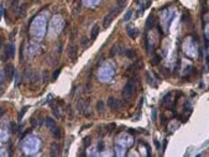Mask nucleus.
Wrapping results in <instances>:
<instances>
[{"instance_id": "1", "label": "nucleus", "mask_w": 209, "mask_h": 157, "mask_svg": "<svg viewBox=\"0 0 209 157\" xmlns=\"http://www.w3.org/2000/svg\"><path fill=\"white\" fill-rule=\"evenodd\" d=\"M45 31H46V17L43 15H38L31 25V35L40 40L45 35Z\"/></svg>"}, {"instance_id": "2", "label": "nucleus", "mask_w": 209, "mask_h": 157, "mask_svg": "<svg viewBox=\"0 0 209 157\" xmlns=\"http://www.w3.org/2000/svg\"><path fill=\"white\" fill-rule=\"evenodd\" d=\"M38 147H40V141H38V139L36 136H28L27 139L22 142V149L28 155L36 152L38 150Z\"/></svg>"}, {"instance_id": "3", "label": "nucleus", "mask_w": 209, "mask_h": 157, "mask_svg": "<svg viewBox=\"0 0 209 157\" xmlns=\"http://www.w3.org/2000/svg\"><path fill=\"white\" fill-rule=\"evenodd\" d=\"M63 26V19L62 16L59 15H55L51 20V24H49V31H48V36L49 37H55L59 34V31L62 30Z\"/></svg>"}, {"instance_id": "4", "label": "nucleus", "mask_w": 209, "mask_h": 157, "mask_svg": "<svg viewBox=\"0 0 209 157\" xmlns=\"http://www.w3.org/2000/svg\"><path fill=\"white\" fill-rule=\"evenodd\" d=\"M134 93H135V84H134L133 80H127L125 83L124 89H123V98L125 100L130 99L134 95Z\"/></svg>"}, {"instance_id": "5", "label": "nucleus", "mask_w": 209, "mask_h": 157, "mask_svg": "<svg viewBox=\"0 0 209 157\" xmlns=\"http://www.w3.org/2000/svg\"><path fill=\"white\" fill-rule=\"evenodd\" d=\"M183 48L186 51V53L188 55L189 57H197V47L194 46V43H192L191 38H187L183 42Z\"/></svg>"}, {"instance_id": "6", "label": "nucleus", "mask_w": 209, "mask_h": 157, "mask_svg": "<svg viewBox=\"0 0 209 157\" xmlns=\"http://www.w3.org/2000/svg\"><path fill=\"white\" fill-rule=\"evenodd\" d=\"M172 17H173V11L172 10H163V13H162V25H163L165 32L168 31V27H170Z\"/></svg>"}, {"instance_id": "7", "label": "nucleus", "mask_w": 209, "mask_h": 157, "mask_svg": "<svg viewBox=\"0 0 209 157\" xmlns=\"http://www.w3.org/2000/svg\"><path fill=\"white\" fill-rule=\"evenodd\" d=\"M119 9H120V7H119ZM119 9H114V10H112L108 15H105L104 20H103V26H104L105 29L109 27V25L112 24V21L114 20V17L119 14Z\"/></svg>"}, {"instance_id": "8", "label": "nucleus", "mask_w": 209, "mask_h": 157, "mask_svg": "<svg viewBox=\"0 0 209 157\" xmlns=\"http://www.w3.org/2000/svg\"><path fill=\"white\" fill-rule=\"evenodd\" d=\"M67 56L69 58L72 62H76L77 61V46L76 45H73V43H71L68 45V47H67Z\"/></svg>"}, {"instance_id": "9", "label": "nucleus", "mask_w": 209, "mask_h": 157, "mask_svg": "<svg viewBox=\"0 0 209 157\" xmlns=\"http://www.w3.org/2000/svg\"><path fill=\"white\" fill-rule=\"evenodd\" d=\"M108 107L110 108L112 110H119V109H120V104H119V101L115 99V98L110 97V98L108 99Z\"/></svg>"}, {"instance_id": "10", "label": "nucleus", "mask_w": 209, "mask_h": 157, "mask_svg": "<svg viewBox=\"0 0 209 157\" xmlns=\"http://www.w3.org/2000/svg\"><path fill=\"white\" fill-rule=\"evenodd\" d=\"M126 34H127V36H129L130 38L135 40V38L139 36V31H137V29H136V27H133V26H127V29H126Z\"/></svg>"}, {"instance_id": "11", "label": "nucleus", "mask_w": 209, "mask_h": 157, "mask_svg": "<svg viewBox=\"0 0 209 157\" xmlns=\"http://www.w3.org/2000/svg\"><path fill=\"white\" fill-rule=\"evenodd\" d=\"M14 72H15V69H14V67H13L11 64H7L6 67H5V71H4V73H5V76L7 77V79H9V80H11V79H13Z\"/></svg>"}, {"instance_id": "12", "label": "nucleus", "mask_w": 209, "mask_h": 157, "mask_svg": "<svg viewBox=\"0 0 209 157\" xmlns=\"http://www.w3.org/2000/svg\"><path fill=\"white\" fill-rule=\"evenodd\" d=\"M49 153H51V156H58L59 155V145L57 142H52L51 145V151H49Z\"/></svg>"}, {"instance_id": "13", "label": "nucleus", "mask_w": 209, "mask_h": 157, "mask_svg": "<svg viewBox=\"0 0 209 157\" xmlns=\"http://www.w3.org/2000/svg\"><path fill=\"white\" fill-rule=\"evenodd\" d=\"M43 122H45V126L48 129V130H51V131H52L53 129L56 128V124H55V121H53V120H52L51 118H46Z\"/></svg>"}, {"instance_id": "14", "label": "nucleus", "mask_w": 209, "mask_h": 157, "mask_svg": "<svg viewBox=\"0 0 209 157\" xmlns=\"http://www.w3.org/2000/svg\"><path fill=\"white\" fill-rule=\"evenodd\" d=\"M153 15H150L148 17H147V20H146V24H145V26H146V30H150V29H152V26L155 25V21H153Z\"/></svg>"}, {"instance_id": "15", "label": "nucleus", "mask_w": 209, "mask_h": 157, "mask_svg": "<svg viewBox=\"0 0 209 157\" xmlns=\"http://www.w3.org/2000/svg\"><path fill=\"white\" fill-rule=\"evenodd\" d=\"M99 35V26L98 25H94L92 27V40H95Z\"/></svg>"}, {"instance_id": "16", "label": "nucleus", "mask_w": 209, "mask_h": 157, "mask_svg": "<svg viewBox=\"0 0 209 157\" xmlns=\"http://www.w3.org/2000/svg\"><path fill=\"white\" fill-rule=\"evenodd\" d=\"M52 135H53V137L55 139H61V136H62V132H61V129L59 128H55L53 130H52Z\"/></svg>"}, {"instance_id": "17", "label": "nucleus", "mask_w": 209, "mask_h": 157, "mask_svg": "<svg viewBox=\"0 0 209 157\" xmlns=\"http://www.w3.org/2000/svg\"><path fill=\"white\" fill-rule=\"evenodd\" d=\"M104 109H105L104 101H103V100H98V101H97V110L99 111V113H103V111H104Z\"/></svg>"}, {"instance_id": "18", "label": "nucleus", "mask_w": 209, "mask_h": 157, "mask_svg": "<svg viewBox=\"0 0 209 157\" xmlns=\"http://www.w3.org/2000/svg\"><path fill=\"white\" fill-rule=\"evenodd\" d=\"M119 48H120V46H119V45L113 46L112 50H110V57H114V56H116V55H119V53H120V52H119Z\"/></svg>"}, {"instance_id": "19", "label": "nucleus", "mask_w": 209, "mask_h": 157, "mask_svg": "<svg viewBox=\"0 0 209 157\" xmlns=\"http://www.w3.org/2000/svg\"><path fill=\"white\" fill-rule=\"evenodd\" d=\"M84 103H85V100L83 99L78 100V103H77V110L78 111H83L84 110Z\"/></svg>"}, {"instance_id": "20", "label": "nucleus", "mask_w": 209, "mask_h": 157, "mask_svg": "<svg viewBox=\"0 0 209 157\" xmlns=\"http://www.w3.org/2000/svg\"><path fill=\"white\" fill-rule=\"evenodd\" d=\"M14 51H15L14 46L13 45H9L7 46V57H10V58L14 57Z\"/></svg>"}, {"instance_id": "21", "label": "nucleus", "mask_w": 209, "mask_h": 157, "mask_svg": "<svg viewBox=\"0 0 209 157\" xmlns=\"http://www.w3.org/2000/svg\"><path fill=\"white\" fill-rule=\"evenodd\" d=\"M146 82H147V84H150L151 87H157V84H155L152 82V78H151V76H150L148 72H146Z\"/></svg>"}, {"instance_id": "22", "label": "nucleus", "mask_w": 209, "mask_h": 157, "mask_svg": "<svg viewBox=\"0 0 209 157\" xmlns=\"http://www.w3.org/2000/svg\"><path fill=\"white\" fill-rule=\"evenodd\" d=\"M125 56L129 58H135L136 53H135V51H133V50H127V51H125Z\"/></svg>"}, {"instance_id": "23", "label": "nucleus", "mask_w": 209, "mask_h": 157, "mask_svg": "<svg viewBox=\"0 0 209 157\" xmlns=\"http://www.w3.org/2000/svg\"><path fill=\"white\" fill-rule=\"evenodd\" d=\"M131 16H133V10L130 9L129 11H126V14H125V16H124V21L125 22H127L130 19H131Z\"/></svg>"}, {"instance_id": "24", "label": "nucleus", "mask_w": 209, "mask_h": 157, "mask_svg": "<svg viewBox=\"0 0 209 157\" xmlns=\"http://www.w3.org/2000/svg\"><path fill=\"white\" fill-rule=\"evenodd\" d=\"M183 22L184 24H189L191 22V16L187 11H184V14H183Z\"/></svg>"}, {"instance_id": "25", "label": "nucleus", "mask_w": 209, "mask_h": 157, "mask_svg": "<svg viewBox=\"0 0 209 157\" xmlns=\"http://www.w3.org/2000/svg\"><path fill=\"white\" fill-rule=\"evenodd\" d=\"M59 73H61V68H58V69H56V71L53 72V74H52V78H51V80L53 82V80H56L57 77L59 76Z\"/></svg>"}, {"instance_id": "26", "label": "nucleus", "mask_w": 209, "mask_h": 157, "mask_svg": "<svg viewBox=\"0 0 209 157\" xmlns=\"http://www.w3.org/2000/svg\"><path fill=\"white\" fill-rule=\"evenodd\" d=\"M160 59H161V58L156 55V56H153V57L151 58V63H152V64H158V63H160Z\"/></svg>"}, {"instance_id": "27", "label": "nucleus", "mask_w": 209, "mask_h": 157, "mask_svg": "<svg viewBox=\"0 0 209 157\" xmlns=\"http://www.w3.org/2000/svg\"><path fill=\"white\" fill-rule=\"evenodd\" d=\"M91 142H92V140H91V137L88 136V137H85L83 140V145H84V147H88L89 145H91Z\"/></svg>"}, {"instance_id": "28", "label": "nucleus", "mask_w": 209, "mask_h": 157, "mask_svg": "<svg viewBox=\"0 0 209 157\" xmlns=\"http://www.w3.org/2000/svg\"><path fill=\"white\" fill-rule=\"evenodd\" d=\"M115 128H116V125H115V124H109V125L106 126V130H108V132H112V131H114V130H115Z\"/></svg>"}, {"instance_id": "29", "label": "nucleus", "mask_w": 209, "mask_h": 157, "mask_svg": "<svg viewBox=\"0 0 209 157\" xmlns=\"http://www.w3.org/2000/svg\"><path fill=\"white\" fill-rule=\"evenodd\" d=\"M27 109H28L27 107H26V108H22V109H21L20 114H19V120H21V119H22V116H24V114L26 113V110H27Z\"/></svg>"}, {"instance_id": "30", "label": "nucleus", "mask_w": 209, "mask_h": 157, "mask_svg": "<svg viewBox=\"0 0 209 157\" xmlns=\"http://www.w3.org/2000/svg\"><path fill=\"white\" fill-rule=\"evenodd\" d=\"M116 3H118L119 7H120V9H121V7H124V6H125V4H126V0H116Z\"/></svg>"}, {"instance_id": "31", "label": "nucleus", "mask_w": 209, "mask_h": 157, "mask_svg": "<svg viewBox=\"0 0 209 157\" xmlns=\"http://www.w3.org/2000/svg\"><path fill=\"white\" fill-rule=\"evenodd\" d=\"M53 114L56 115L57 119H59V118H61V114H59V109H58V108H53Z\"/></svg>"}, {"instance_id": "32", "label": "nucleus", "mask_w": 209, "mask_h": 157, "mask_svg": "<svg viewBox=\"0 0 209 157\" xmlns=\"http://www.w3.org/2000/svg\"><path fill=\"white\" fill-rule=\"evenodd\" d=\"M6 139H7V135L0 130V140H6Z\"/></svg>"}, {"instance_id": "33", "label": "nucleus", "mask_w": 209, "mask_h": 157, "mask_svg": "<svg viewBox=\"0 0 209 157\" xmlns=\"http://www.w3.org/2000/svg\"><path fill=\"white\" fill-rule=\"evenodd\" d=\"M98 149H99V151H103V149H104V143H103V141H100V142L98 143Z\"/></svg>"}, {"instance_id": "34", "label": "nucleus", "mask_w": 209, "mask_h": 157, "mask_svg": "<svg viewBox=\"0 0 209 157\" xmlns=\"http://www.w3.org/2000/svg\"><path fill=\"white\" fill-rule=\"evenodd\" d=\"M161 119H162V121H161V124H162V125L167 124V118H166L165 115H162V118H161Z\"/></svg>"}, {"instance_id": "35", "label": "nucleus", "mask_w": 209, "mask_h": 157, "mask_svg": "<svg viewBox=\"0 0 209 157\" xmlns=\"http://www.w3.org/2000/svg\"><path fill=\"white\" fill-rule=\"evenodd\" d=\"M82 45H83V46H87V45H88V38H87V37H83V38H82Z\"/></svg>"}, {"instance_id": "36", "label": "nucleus", "mask_w": 209, "mask_h": 157, "mask_svg": "<svg viewBox=\"0 0 209 157\" xmlns=\"http://www.w3.org/2000/svg\"><path fill=\"white\" fill-rule=\"evenodd\" d=\"M156 114H157V111H156V109H153L152 110V120L153 121L156 120Z\"/></svg>"}, {"instance_id": "37", "label": "nucleus", "mask_w": 209, "mask_h": 157, "mask_svg": "<svg viewBox=\"0 0 209 157\" xmlns=\"http://www.w3.org/2000/svg\"><path fill=\"white\" fill-rule=\"evenodd\" d=\"M31 122H32V125H34V126H37V125H38V120H37V119H35V118L32 119V121H31Z\"/></svg>"}, {"instance_id": "38", "label": "nucleus", "mask_w": 209, "mask_h": 157, "mask_svg": "<svg viewBox=\"0 0 209 157\" xmlns=\"http://www.w3.org/2000/svg\"><path fill=\"white\" fill-rule=\"evenodd\" d=\"M52 98H53L52 95H48V97H47V100H46V103H51V99H52Z\"/></svg>"}, {"instance_id": "39", "label": "nucleus", "mask_w": 209, "mask_h": 157, "mask_svg": "<svg viewBox=\"0 0 209 157\" xmlns=\"http://www.w3.org/2000/svg\"><path fill=\"white\" fill-rule=\"evenodd\" d=\"M3 115H4V110H3V108L0 107V118H1Z\"/></svg>"}, {"instance_id": "40", "label": "nucleus", "mask_w": 209, "mask_h": 157, "mask_svg": "<svg viewBox=\"0 0 209 157\" xmlns=\"http://www.w3.org/2000/svg\"><path fill=\"white\" fill-rule=\"evenodd\" d=\"M155 143H156V146H157V149H160V143H158V141H156V140H155Z\"/></svg>"}, {"instance_id": "41", "label": "nucleus", "mask_w": 209, "mask_h": 157, "mask_svg": "<svg viewBox=\"0 0 209 157\" xmlns=\"http://www.w3.org/2000/svg\"><path fill=\"white\" fill-rule=\"evenodd\" d=\"M1 15H3V6H0V17H1Z\"/></svg>"}, {"instance_id": "42", "label": "nucleus", "mask_w": 209, "mask_h": 157, "mask_svg": "<svg viewBox=\"0 0 209 157\" xmlns=\"http://www.w3.org/2000/svg\"><path fill=\"white\" fill-rule=\"evenodd\" d=\"M1 94H3V90H1V88H0V95H1Z\"/></svg>"}, {"instance_id": "43", "label": "nucleus", "mask_w": 209, "mask_h": 157, "mask_svg": "<svg viewBox=\"0 0 209 157\" xmlns=\"http://www.w3.org/2000/svg\"><path fill=\"white\" fill-rule=\"evenodd\" d=\"M67 1H71V0H67Z\"/></svg>"}]
</instances>
